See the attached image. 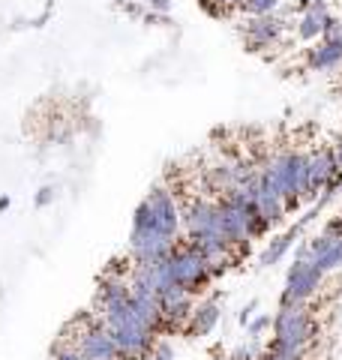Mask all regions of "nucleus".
Masks as SVG:
<instances>
[{"label":"nucleus","instance_id":"ddd939ff","mask_svg":"<svg viewBox=\"0 0 342 360\" xmlns=\"http://www.w3.org/2000/svg\"><path fill=\"white\" fill-rule=\"evenodd\" d=\"M282 0H241L237 4V13L243 15H267V13H277Z\"/></svg>","mask_w":342,"mask_h":360},{"label":"nucleus","instance_id":"39448f33","mask_svg":"<svg viewBox=\"0 0 342 360\" xmlns=\"http://www.w3.org/2000/svg\"><path fill=\"white\" fill-rule=\"evenodd\" d=\"M147 207H151V217H153V225L165 238L177 240L180 234V201L175 195V189H168L163 184H156L151 193H147Z\"/></svg>","mask_w":342,"mask_h":360},{"label":"nucleus","instance_id":"f8f14e48","mask_svg":"<svg viewBox=\"0 0 342 360\" xmlns=\"http://www.w3.org/2000/svg\"><path fill=\"white\" fill-rule=\"evenodd\" d=\"M298 234H300V229H298V225H294V229H289V231L282 234V238H273V240L267 243V250L261 252V258H258L261 267H270V264H277L279 258H285V252L291 250V243L298 240Z\"/></svg>","mask_w":342,"mask_h":360},{"label":"nucleus","instance_id":"dca6fc26","mask_svg":"<svg viewBox=\"0 0 342 360\" xmlns=\"http://www.w3.org/2000/svg\"><path fill=\"white\" fill-rule=\"evenodd\" d=\"M198 9L204 15H210V18H228L232 15V9L222 6L220 0H198Z\"/></svg>","mask_w":342,"mask_h":360},{"label":"nucleus","instance_id":"9d476101","mask_svg":"<svg viewBox=\"0 0 342 360\" xmlns=\"http://www.w3.org/2000/svg\"><path fill=\"white\" fill-rule=\"evenodd\" d=\"M327 18H330V6H327V0H315L312 6H306L303 13L298 15V37H300L303 42H315V39H322Z\"/></svg>","mask_w":342,"mask_h":360},{"label":"nucleus","instance_id":"4be33fe9","mask_svg":"<svg viewBox=\"0 0 342 360\" xmlns=\"http://www.w3.org/2000/svg\"><path fill=\"white\" fill-rule=\"evenodd\" d=\"M312 4H315V0H294V13L300 15L303 9H306V6H312Z\"/></svg>","mask_w":342,"mask_h":360},{"label":"nucleus","instance_id":"9b49d317","mask_svg":"<svg viewBox=\"0 0 342 360\" xmlns=\"http://www.w3.org/2000/svg\"><path fill=\"white\" fill-rule=\"evenodd\" d=\"M312 72H334L342 66V39H318L315 49L306 54Z\"/></svg>","mask_w":342,"mask_h":360},{"label":"nucleus","instance_id":"412c9836","mask_svg":"<svg viewBox=\"0 0 342 360\" xmlns=\"http://www.w3.org/2000/svg\"><path fill=\"white\" fill-rule=\"evenodd\" d=\"M258 309V303L253 300V303H249V307H243V312H241V324H249V321H253V312Z\"/></svg>","mask_w":342,"mask_h":360},{"label":"nucleus","instance_id":"1a4fd4ad","mask_svg":"<svg viewBox=\"0 0 342 360\" xmlns=\"http://www.w3.org/2000/svg\"><path fill=\"white\" fill-rule=\"evenodd\" d=\"M220 315H222V309H220V300L216 297L196 303V307H192V315L184 324V333L186 336H208L216 324H220Z\"/></svg>","mask_w":342,"mask_h":360},{"label":"nucleus","instance_id":"20e7f679","mask_svg":"<svg viewBox=\"0 0 342 360\" xmlns=\"http://www.w3.org/2000/svg\"><path fill=\"white\" fill-rule=\"evenodd\" d=\"M324 274L312 264L310 255L294 258V264L289 267V276H285V291L279 297V307H291V303H306L310 300L318 285H322Z\"/></svg>","mask_w":342,"mask_h":360},{"label":"nucleus","instance_id":"f03ea898","mask_svg":"<svg viewBox=\"0 0 342 360\" xmlns=\"http://www.w3.org/2000/svg\"><path fill=\"white\" fill-rule=\"evenodd\" d=\"M175 240L165 238L163 231L153 225L151 207L147 201H141L132 213V231H129V258L132 262H156V258H165L171 252Z\"/></svg>","mask_w":342,"mask_h":360},{"label":"nucleus","instance_id":"f257e3e1","mask_svg":"<svg viewBox=\"0 0 342 360\" xmlns=\"http://www.w3.org/2000/svg\"><path fill=\"white\" fill-rule=\"evenodd\" d=\"M168 274H171V283L192 291V295H201V291H208V285L213 283L210 270H208V262H204V255L192 246L189 240H175L168 252Z\"/></svg>","mask_w":342,"mask_h":360},{"label":"nucleus","instance_id":"5701e85b","mask_svg":"<svg viewBox=\"0 0 342 360\" xmlns=\"http://www.w3.org/2000/svg\"><path fill=\"white\" fill-rule=\"evenodd\" d=\"M334 156H336V165L342 168V139H339V141L334 144Z\"/></svg>","mask_w":342,"mask_h":360},{"label":"nucleus","instance_id":"4468645a","mask_svg":"<svg viewBox=\"0 0 342 360\" xmlns=\"http://www.w3.org/2000/svg\"><path fill=\"white\" fill-rule=\"evenodd\" d=\"M312 264L322 270V274H330V270H336V267H342V238L330 246V250L322 255V258H312Z\"/></svg>","mask_w":342,"mask_h":360},{"label":"nucleus","instance_id":"a211bd4d","mask_svg":"<svg viewBox=\"0 0 342 360\" xmlns=\"http://www.w3.org/2000/svg\"><path fill=\"white\" fill-rule=\"evenodd\" d=\"M246 328H249V336H261V333L270 328V315H258V319H255V321H249Z\"/></svg>","mask_w":342,"mask_h":360},{"label":"nucleus","instance_id":"6e6552de","mask_svg":"<svg viewBox=\"0 0 342 360\" xmlns=\"http://www.w3.org/2000/svg\"><path fill=\"white\" fill-rule=\"evenodd\" d=\"M196 307V295L180 285H168L159 291V312H163V330H184L186 319Z\"/></svg>","mask_w":342,"mask_h":360},{"label":"nucleus","instance_id":"0eeeda50","mask_svg":"<svg viewBox=\"0 0 342 360\" xmlns=\"http://www.w3.org/2000/svg\"><path fill=\"white\" fill-rule=\"evenodd\" d=\"M336 156L334 148H315L306 153V172H303V201H312L324 189V184L336 174Z\"/></svg>","mask_w":342,"mask_h":360},{"label":"nucleus","instance_id":"423d86ee","mask_svg":"<svg viewBox=\"0 0 342 360\" xmlns=\"http://www.w3.org/2000/svg\"><path fill=\"white\" fill-rule=\"evenodd\" d=\"M291 25L285 18H279L277 13H267V15H246V25L241 27V37L246 51H265L270 45H277L279 37Z\"/></svg>","mask_w":342,"mask_h":360},{"label":"nucleus","instance_id":"a878e982","mask_svg":"<svg viewBox=\"0 0 342 360\" xmlns=\"http://www.w3.org/2000/svg\"><path fill=\"white\" fill-rule=\"evenodd\" d=\"M339 217H342V210H339Z\"/></svg>","mask_w":342,"mask_h":360},{"label":"nucleus","instance_id":"393cba45","mask_svg":"<svg viewBox=\"0 0 342 360\" xmlns=\"http://www.w3.org/2000/svg\"><path fill=\"white\" fill-rule=\"evenodd\" d=\"M6 207H9V198L4 195V198H0V210H6Z\"/></svg>","mask_w":342,"mask_h":360},{"label":"nucleus","instance_id":"2eb2a0df","mask_svg":"<svg viewBox=\"0 0 342 360\" xmlns=\"http://www.w3.org/2000/svg\"><path fill=\"white\" fill-rule=\"evenodd\" d=\"M51 360H84L82 348L75 342H66V340H57V345L51 348Z\"/></svg>","mask_w":342,"mask_h":360},{"label":"nucleus","instance_id":"aec40b11","mask_svg":"<svg viewBox=\"0 0 342 360\" xmlns=\"http://www.w3.org/2000/svg\"><path fill=\"white\" fill-rule=\"evenodd\" d=\"M54 186H42L39 189V193H37V207H49L51 205V201H54Z\"/></svg>","mask_w":342,"mask_h":360},{"label":"nucleus","instance_id":"7ed1b4c3","mask_svg":"<svg viewBox=\"0 0 342 360\" xmlns=\"http://www.w3.org/2000/svg\"><path fill=\"white\" fill-rule=\"evenodd\" d=\"M315 336V315L306 303H291V307H279L277 319H273V342L306 348Z\"/></svg>","mask_w":342,"mask_h":360},{"label":"nucleus","instance_id":"f3484780","mask_svg":"<svg viewBox=\"0 0 342 360\" xmlns=\"http://www.w3.org/2000/svg\"><path fill=\"white\" fill-rule=\"evenodd\" d=\"M322 39H342V18H336V15H330V18H327Z\"/></svg>","mask_w":342,"mask_h":360},{"label":"nucleus","instance_id":"6ab92c4d","mask_svg":"<svg viewBox=\"0 0 342 360\" xmlns=\"http://www.w3.org/2000/svg\"><path fill=\"white\" fill-rule=\"evenodd\" d=\"M141 4L151 9V13H159V15H168L171 13V0H141Z\"/></svg>","mask_w":342,"mask_h":360},{"label":"nucleus","instance_id":"b1692460","mask_svg":"<svg viewBox=\"0 0 342 360\" xmlns=\"http://www.w3.org/2000/svg\"><path fill=\"white\" fill-rule=\"evenodd\" d=\"M220 4H222V6H228V9H232V13H234V9H237V4H241V0H220Z\"/></svg>","mask_w":342,"mask_h":360}]
</instances>
